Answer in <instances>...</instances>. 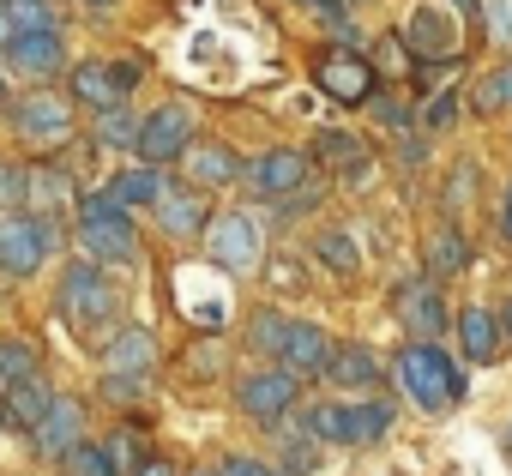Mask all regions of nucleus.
<instances>
[{"label":"nucleus","mask_w":512,"mask_h":476,"mask_svg":"<svg viewBox=\"0 0 512 476\" xmlns=\"http://www.w3.org/2000/svg\"><path fill=\"white\" fill-rule=\"evenodd\" d=\"M205 248H211V260H217L223 272H253V266H260V254H266L260 223L241 217V211H229V217L205 223Z\"/></svg>","instance_id":"423d86ee"},{"label":"nucleus","mask_w":512,"mask_h":476,"mask_svg":"<svg viewBox=\"0 0 512 476\" xmlns=\"http://www.w3.org/2000/svg\"><path fill=\"white\" fill-rule=\"evenodd\" d=\"M500 344H506V332H500V320H494L488 308H464V314H458V350H464L470 362H494Z\"/></svg>","instance_id":"a211bd4d"},{"label":"nucleus","mask_w":512,"mask_h":476,"mask_svg":"<svg viewBox=\"0 0 512 476\" xmlns=\"http://www.w3.org/2000/svg\"><path fill=\"white\" fill-rule=\"evenodd\" d=\"M217 476H278V470H272V464H260V458H241V452H235V458H223V470H217Z\"/></svg>","instance_id":"4c0bfd02"},{"label":"nucleus","mask_w":512,"mask_h":476,"mask_svg":"<svg viewBox=\"0 0 512 476\" xmlns=\"http://www.w3.org/2000/svg\"><path fill=\"white\" fill-rule=\"evenodd\" d=\"M103 392H109V398H115V404H121V398H127V404H133V398H139V392H145V380H139V374H109V380H103Z\"/></svg>","instance_id":"e433bc0d"},{"label":"nucleus","mask_w":512,"mask_h":476,"mask_svg":"<svg viewBox=\"0 0 512 476\" xmlns=\"http://www.w3.org/2000/svg\"><path fill=\"white\" fill-rule=\"evenodd\" d=\"M314 79H320V91L326 97H338V103H368L374 97V67L362 61V55H326L320 67H314Z\"/></svg>","instance_id":"f8f14e48"},{"label":"nucleus","mask_w":512,"mask_h":476,"mask_svg":"<svg viewBox=\"0 0 512 476\" xmlns=\"http://www.w3.org/2000/svg\"><path fill=\"white\" fill-rule=\"evenodd\" d=\"M13 127H19V139L25 145H61L67 133H73V103L67 97H25L19 103V115H13Z\"/></svg>","instance_id":"9d476101"},{"label":"nucleus","mask_w":512,"mask_h":476,"mask_svg":"<svg viewBox=\"0 0 512 476\" xmlns=\"http://www.w3.org/2000/svg\"><path fill=\"white\" fill-rule=\"evenodd\" d=\"M500 223H506V235H512V187H506V205H500Z\"/></svg>","instance_id":"c03bdc74"},{"label":"nucleus","mask_w":512,"mask_h":476,"mask_svg":"<svg viewBox=\"0 0 512 476\" xmlns=\"http://www.w3.org/2000/svg\"><path fill=\"white\" fill-rule=\"evenodd\" d=\"M79 242L103 266H133L139 260V235L127 223V205H115L109 193H85L79 199Z\"/></svg>","instance_id":"f03ea898"},{"label":"nucleus","mask_w":512,"mask_h":476,"mask_svg":"<svg viewBox=\"0 0 512 476\" xmlns=\"http://www.w3.org/2000/svg\"><path fill=\"white\" fill-rule=\"evenodd\" d=\"M470 175H476V169H470V163H458V175H452V187H446V205H452V211L470 199Z\"/></svg>","instance_id":"58836bf2"},{"label":"nucleus","mask_w":512,"mask_h":476,"mask_svg":"<svg viewBox=\"0 0 512 476\" xmlns=\"http://www.w3.org/2000/svg\"><path fill=\"white\" fill-rule=\"evenodd\" d=\"M61 464H67V476H115L109 452H97V446H85V440H73V446L61 452Z\"/></svg>","instance_id":"7c9ffc66"},{"label":"nucleus","mask_w":512,"mask_h":476,"mask_svg":"<svg viewBox=\"0 0 512 476\" xmlns=\"http://www.w3.org/2000/svg\"><path fill=\"white\" fill-rule=\"evenodd\" d=\"M133 476H169V464H163V458H151V464H139Z\"/></svg>","instance_id":"a19ab883"},{"label":"nucleus","mask_w":512,"mask_h":476,"mask_svg":"<svg viewBox=\"0 0 512 476\" xmlns=\"http://www.w3.org/2000/svg\"><path fill=\"white\" fill-rule=\"evenodd\" d=\"M314 248H320V260H326L332 272H356V266H362V254H356V242H350L344 229H326Z\"/></svg>","instance_id":"2f4dec72"},{"label":"nucleus","mask_w":512,"mask_h":476,"mask_svg":"<svg viewBox=\"0 0 512 476\" xmlns=\"http://www.w3.org/2000/svg\"><path fill=\"white\" fill-rule=\"evenodd\" d=\"M392 308H398V320H404L416 338H440V332H446V302H440V290H428V284H404Z\"/></svg>","instance_id":"f3484780"},{"label":"nucleus","mask_w":512,"mask_h":476,"mask_svg":"<svg viewBox=\"0 0 512 476\" xmlns=\"http://www.w3.org/2000/svg\"><path fill=\"white\" fill-rule=\"evenodd\" d=\"M284 326H290L284 314H253V320H247V344L260 350V356H272V350H278V338H284Z\"/></svg>","instance_id":"473e14b6"},{"label":"nucleus","mask_w":512,"mask_h":476,"mask_svg":"<svg viewBox=\"0 0 512 476\" xmlns=\"http://www.w3.org/2000/svg\"><path fill=\"white\" fill-rule=\"evenodd\" d=\"M278 440H284V470H290V476H308V470L320 464V446H314L308 428H290V434H278Z\"/></svg>","instance_id":"c85d7f7f"},{"label":"nucleus","mask_w":512,"mask_h":476,"mask_svg":"<svg viewBox=\"0 0 512 476\" xmlns=\"http://www.w3.org/2000/svg\"><path fill=\"white\" fill-rule=\"evenodd\" d=\"M13 37V25H7V0H0V43H7Z\"/></svg>","instance_id":"a18cd8bd"},{"label":"nucleus","mask_w":512,"mask_h":476,"mask_svg":"<svg viewBox=\"0 0 512 476\" xmlns=\"http://www.w3.org/2000/svg\"><path fill=\"white\" fill-rule=\"evenodd\" d=\"M187 145H193V115H187L181 103H163V109L145 115L139 133H133V151H139L145 163H169V157H181Z\"/></svg>","instance_id":"0eeeda50"},{"label":"nucleus","mask_w":512,"mask_h":476,"mask_svg":"<svg viewBox=\"0 0 512 476\" xmlns=\"http://www.w3.org/2000/svg\"><path fill=\"white\" fill-rule=\"evenodd\" d=\"M151 205H157V223H163L169 235H199V229H205V199H199V193H169V187H163Z\"/></svg>","instance_id":"5701e85b"},{"label":"nucleus","mask_w":512,"mask_h":476,"mask_svg":"<svg viewBox=\"0 0 512 476\" xmlns=\"http://www.w3.org/2000/svg\"><path fill=\"white\" fill-rule=\"evenodd\" d=\"M25 187H31V169L0 157V211H7V205H25Z\"/></svg>","instance_id":"f704fd0d"},{"label":"nucleus","mask_w":512,"mask_h":476,"mask_svg":"<svg viewBox=\"0 0 512 476\" xmlns=\"http://www.w3.org/2000/svg\"><path fill=\"white\" fill-rule=\"evenodd\" d=\"M181 157H187V175H193L199 187H223V181L241 175V157H235L229 145H187Z\"/></svg>","instance_id":"4be33fe9"},{"label":"nucleus","mask_w":512,"mask_h":476,"mask_svg":"<svg viewBox=\"0 0 512 476\" xmlns=\"http://www.w3.org/2000/svg\"><path fill=\"white\" fill-rule=\"evenodd\" d=\"M272 356H278V362H284V368L302 380V374H320V368H326V356H332V338H326L320 326H308V320H290Z\"/></svg>","instance_id":"4468645a"},{"label":"nucleus","mask_w":512,"mask_h":476,"mask_svg":"<svg viewBox=\"0 0 512 476\" xmlns=\"http://www.w3.org/2000/svg\"><path fill=\"white\" fill-rule=\"evenodd\" d=\"M139 85V67L133 61H85V67H73V97L79 103H91V109H115V103H127V91Z\"/></svg>","instance_id":"6e6552de"},{"label":"nucleus","mask_w":512,"mask_h":476,"mask_svg":"<svg viewBox=\"0 0 512 476\" xmlns=\"http://www.w3.org/2000/svg\"><path fill=\"white\" fill-rule=\"evenodd\" d=\"M296 374L290 368H266V374H247L241 386H235V398H241V410L247 416H260V422H272V416H284L290 404H296Z\"/></svg>","instance_id":"9b49d317"},{"label":"nucleus","mask_w":512,"mask_h":476,"mask_svg":"<svg viewBox=\"0 0 512 476\" xmlns=\"http://www.w3.org/2000/svg\"><path fill=\"white\" fill-rule=\"evenodd\" d=\"M199 476H211V470H199Z\"/></svg>","instance_id":"09e8293b"},{"label":"nucleus","mask_w":512,"mask_h":476,"mask_svg":"<svg viewBox=\"0 0 512 476\" xmlns=\"http://www.w3.org/2000/svg\"><path fill=\"white\" fill-rule=\"evenodd\" d=\"M133 133H139V121L115 103V109H97V145H109V151H133Z\"/></svg>","instance_id":"393cba45"},{"label":"nucleus","mask_w":512,"mask_h":476,"mask_svg":"<svg viewBox=\"0 0 512 476\" xmlns=\"http://www.w3.org/2000/svg\"><path fill=\"white\" fill-rule=\"evenodd\" d=\"M494 25H500V31L512 37V0H506V7H500V13H494Z\"/></svg>","instance_id":"79ce46f5"},{"label":"nucleus","mask_w":512,"mask_h":476,"mask_svg":"<svg viewBox=\"0 0 512 476\" xmlns=\"http://www.w3.org/2000/svg\"><path fill=\"white\" fill-rule=\"evenodd\" d=\"M452 7H464V13H476V0H452Z\"/></svg>","instance_id":"49530a36"},{"label":"nucleus","mask_w":512,"mask_h":476,"mask_svg":"<svg viewBox=\"0 0 512 476\" xmlns=\"http://www.w3.org/2000/svg\"><path fill=\"white\" fill-rule=\"evenodd\" d=\"M157 193H163V175H157V163L121 169V175L109 181V199H115V205H151Z\"/></svg>","instance_id":"b1692460"},{"label":"nucleus","mask_w":512,"mask_h":476,"mask_svg":"<svg viewBox=\"0 0 512 476\" xmlns=\"http://www.w3.org/2000/svg\"><path fill=\"white\" fill-rule=\"evenodd\" d=\"M494 320H500V332H506V338H512V302H506V308H500V314H494Z\"/></svg>","instance_id":"37998d69"},{"label":"nucleus","mask_w":512,"mask_h":476,"mask_svg":"<svg viewBox=\"0 0 512 476\" xmlns=\"http://www.w3.org/2000/svg\"><path fill=\"white\" fill-rule=\"evenodd\" d=\"M241 175L260 187L266 199H284V193H296L302 181H308V157L302 151H266V157H253V163H241Z\"/></svg>","instance_id":"ddd939ff"},{"label":"nucleus","mask_w":512,"mask_h":476,"mask_svg":"<svg viewBox=\"0 0 512 476\" xmlns=\"http://www.w3.org/2000/svg\"><path fill=\"white\" fill-rule=\"evenodd\" d=\"M43 260H49V223L7 205V211H0V272L31 278Z\"/></svg>","instance_id":"20e7f679"},{"label":"nucleus","mask_w":512,"mask_h":476,"mask_svg":"<svg viewBox=\"0 0 512 476\" xmlns=\"http://www.w3.org/2000/svg\"><path fill=\"white\" fill-rule=\"evenodd\" d=\"M25 374H37V350L25 338H7V344H0V386H13Z\"/></svg>","instance_id":"c756f323"},{"label":"nucleus","mask_w":512,"mask_h":476,"mask_svg":"<svg viewBox=\"0 0 512 476\" xmlns=\"http://www.w3.org/2000/svg\"><path fill=\"white\" fill-rule=\"evenodd\" d=\"M49 398H55V392H49L37 374H25V380H13V386H0V410H7L13 428H31V422L49 410Z\"/></svg>","instance_id":"412c9836"},{"label":"nucleus","mask_w":512,"mask_h":476,"mask_svg":"<svg viewBox=\"0 0 512 476\" xmlns=\"http://www.w3.org/2000/svg\"><path fill=\"white\" fill-rule=\"evenodd\" d=\"M73 199V181L61 169H31V187H25V205H67Z\"/></svg>","instance_id":"bb28decb"},{"label":"nucleus","mask_w":512,"mask_h":476,"mask_svg":"<svg viewBox=\"0 0 512 476\" xmlns=\"http://www.w3.org/2000/svg\"><path fill=\"white\" fill-rule=\"evenodd\" d=\"M0 49H7V61H13L25 79H49V73H61V31H13Z\"/></svg>","instance_id":"2eb2a0df"},{"label":"nucleus","mask_w":512,"mask_h":476,"mask_svg":"<svg viewBox=\"0 0 512 476\" xmlns=\"http://www.w3.org/2000/svg\"><path fill=\"white\" fill-rule=\"evenodd\" d=\"M476 109H512V61L476 85Z\"/></svg>","instance_id":"72a5a7b5"},{"label":"nucleus","mask_w":512,"mask_h":476,"mask_svg":"<svg viewBox=\"0 0 512 476\" xmlns=\"http://www.w3.org/2000/svg\"><path fill=\"white\" fill-rule=\"evenodd\" d=\"M404 43L422 55V61H458V49H464V37H458V19L446 13V7H416L410 13V31H404Z\"/></svg>","instance_id":"1a4fd4ad"},{"label":"nucleus","mask_w":512,"mask_h":476,"mask_svg":"<svg viewBox=\"0 0 512 476\" xmlns=\"http://www.w3.org/2000/svg\"><path fill=\"white\" fill-rule=\"evenodd\" d=\"M428 266H434V272H464V266H470V248H464L458 229H440L434 242H428Z\"/></svg>","instance_id":"cd10ccee"},{"label":"nucleus","mask_w":512,"mask_h":476,"mask_svg":"<svg viewBox=\"0 0 512 476\" xmlns=\"http://www.w3.org/2000/svg\"><path fill=\"white\" fill-rule=\"evenodd\" d=\"M79 434H85V410H79L73 398H49V410L31 422V440H37V452H49V458H61Z\"/></svg>","instance_id":"dca6fc26"},{"label":"nucleus","mask_w":512,"mask_h":476,"mask_svg":"<svg viewBox=\"0 0 512 476\" xmlns=\"http://www.w3.org/2000/svg\"><path fill=\"white\" fill-rule=\"evenodd\" d=\"M302 7H308L314 19H326L332 31H344V37H350V25H344V0H302Z\"/></svg>","instance_id":"c9c22d12"},{"label":"nucleus","mask_w":512,"mask_h":476,"mask_svg":"<svg viewBox=\"0 0 512 476\" xmlns=\"http://www.w3.org/2000/svg\"><path fill=\"white\" fill-rule=\"evenodd\" d=\"M398 386L410 392V404L416 410H428V416H440V410H452L470 386H464V374H458V362L434 344V338H416V344H404L398 350Z\"/></svg>","instance_id":"f257e3e1"},{"label":"nucleus","mask_w":512,"mask_h":476,"mask_svg":"<svg viewBox=\"0 0 512 476\" xmlns=\"http://www.w3.org/2000/svg\"><path fill=\"white\" fill-rule=\"evenodd\" d=\"M61 314H67L73 326H97V320L115 314V290H109V278L97 272V260H73V266L61 272Z\"/></svg>","instance_id":"39448f33"},{"label":"nucleus","mask_w":512,"mask_h":476,"mask_svg":"<svg viewBox=\"0 0 512 476\" xmlns=\"http://www.w3.org/2000/svg\"><path fill=\"white\" fill-rule=\"evenodd\" d=\"M0 97H7V79H0Z\"/></svg>","instance_id":"de8ad7c7"},{"label":"nucleus","mask_w":512,"mask_h":476,"mask_svg":"<svg viewBox=\"0 0 512 476\" xmlns=\"http://www.w3.org/2000/svg\"><path fill=\"white\" fill-rule=\"evenodd\" d=\"M302 428H308L314 440L368 446V440H380V434L392 428V404H380V398H368V404H314V410L302 416Z\"/></svg>","instance_id":"7ed1b4c3"},{"label":"nucleus","mask_w":512,"mask_h":476,"mask_svg":"<svg viewBox=\"0 0 512 476\" xmlns=\"http://www.w3.org/2000/svg\"><path fill=\"white\" fill-rule=\"evenodd\" d=\"M314 145H320V157H326L332 169H350V175H362V169H368V157H362V145H356L350 133H320Z\"/></svg>","instance_id":"a878e982"},{"label":"nucleus","mask_w":512,"mask_h":476,"mask_svg":"<svg viewBox=\"0 0 512 476\" xmlns=\"http://www.w3.org/2000/svg\"><path fill=\"white\" fill-rule=\"evenodd\" d=\"M151 356H157V344H151V332H139V326H127V332H115V338L103 344V368H109V374H145Z\"/></svg>","instance_id":"6ab92c4d"},{"label":"nucleus","mask_w":512,"mask_h":476,"mask_svg":"<svg viewBox=\"0 0 512 476\" xmlns=\"http://www.w3.org/2000/svg\"><path fill=\"white\" fill-rule=\"evenodd\" d=\"M446 121H452V97H440V103L428 109V127H446Z\"/></svg>","instance_id":"ea45409f"},{"label":"nucleus","mask_w":512,"mask_h":476,"mask_svg":"<svg viewBox=\"0 0 512 476\" xmlns=\"http://www.w3.org/2000/svg\"><path fill=\"white\" fill-rule=\"evenodd\" d=\"M320 374H326L332 386H374V380H380V356L362 350V344H338Z\"/></svg>","instance_id":"aec40b11"}]
</instances>
